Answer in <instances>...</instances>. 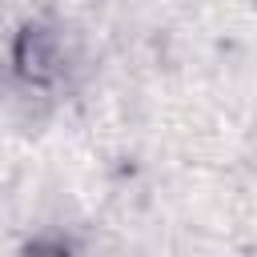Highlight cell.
<instances>
[{
    "mask_svg": "<svg viewBox=\"0 0 257 257\" xmlns=\"http://www.w3.org/2000/svg\"><path fill=\"white\" fill-rule=\"evenodd\" d=\"M60 36L44 24V20H28L16 28L12 36V72L28 84V88H48L60 76Z\"/></svg>",
    "mask_w": 257,
    "mask_h": 257,
    "instance_id": "1",
    "label": "cell"
},
{
    "mask_svg": "<svg viewBox=\"0 0 257 257\" xmlns=\"http://www.w3.org/2000/svg\"><path fill=\"white\" fill-rule=\"evenodd\" d=\"M16 257H72V253H68L64 241H56V237H40V241H28Z\"/></svg>",
    "mask_w": 257,
    "mask_h": 257,
    "instance_id": "2",
    "label": "cell"
}]
</instances>
